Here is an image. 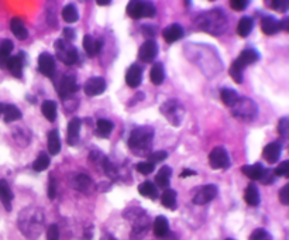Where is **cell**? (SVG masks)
<instances>
[{
  "label": "cell",
  "mask_w": 289,
  "mask_h": 240,
  "mask_svg": "<svg viewBox=\"0 0 289 240\" xmlns=\"http://www.w3.org/2000/svg\"><path fill=\"white\" fill-rule=\"evenodd\" d=\"M17 226L27 239L36 240L44 227V213L37 206L24 208L17 217Z\"/></svg>",
  "instance_id": "cell-1"
},
{
  "label": "cell",
  "mask_w": 289,
  "mask_h": 240,
  "mask_svg": "<svg viewBox=\"0 0 289 240\" xmlns=\"http://www.w3.org/2000/svg\"><path fill=\"white\" fill-rule=\"evenodd\" d=\"M152 139H154V130L151 127L148 126L137 127L128 137V147L133 150L136 155L150 154Z\"/></svg>",
  "instance_id": "cell-2"
},
{
  "label": "cell",
  "mask_w": 289,
  "mask_h": 240,
  "mask_svg": "<svg viewBox=\"0 0 289 240\" xmlns=\"http://www.w3.org/2000/svg\"><path fill=\"white\" fill-rule=\"evenodd\" d=\"M198 26L206 33H210L213 36L223 34L227 29V19L220 10H212L204 13L198 19Z\"/></svg>",
  "instance_id": "cell-3"
},
{
  "label": "cell",
  "mask_w": 289,
  "mask_h": 240,
  "mask_svg": "<svg viewBox=\"0 0 289 240\" xmlns=\"http://www.w3.org/2000/svg\"><path fill=\"white\" fill-rule=\"evenodd\" d=\"M258 60H260V55H258L256 50H251V48L244 50L242 54L238 55L234 61H233V64H232V67H230V70H228L230 77L233 78V81H236L237 84H242V70L247 68L251 64L257 62Z\"/></svg>",
  "instance_id": "cell-4"
},
{
  "label": "cell",
  "mask_w": 289,
  "mask_h": 240,
  "mask_svg": "<svg viewBox=\"0 0 289 240\" xmlns=\"http://www.w3.org/2000/svg\"><path fill=\"white\" fill-rule=\"evenodd\" d=\"M232 113L242 120H252L257 116V105L248 98H238V101L232 106Z\"/></svg>",
  "instance_id": "cell-5"
},
{
  "label": "cell",
  "mask_w": 289,
  "mask_h": 240,
  "mask_svg": "<svg viewBox=\"0 0 289 240\" xmlns=\"http://www.w3.org/2000/svg\"><path fill=\"white\" fill-rule=\"evenodd\" d=\"M161 113L168 119V122L172 126H180L182 123L185 110H184V106L180 105V102L171 99V101H166L161 105Z\"/></svg>",
  "instance_id": "cell-6"
},
{
  "label": "cell",
  "mask_w": 289,
  "mask_h": 240,
  "mask_svg": "<svg viewBox=\"0 0 289 240\" xmlns=\"http://www.w3.org/2000/svg\"><path fill=\"white\" fill-rule=\"evenodd\" d=\"M55 50H56V55L58 58L66 64V65H74L78 61V51L76 48L72 46L70 43L65 41V40H58L55 43Z\"/></svg>",
  "instance_id": "cell-7"
},
{
  "label": "cell",
  "mask_w": 289,
  "mask_h": 240,
  "mask_svg": "<svg viewBox=\"0 0 289 240\" xmlns=\"http://www.w3.org/2000/svg\"><path fill=\"white\" fill-rule=\"evenodd\" d=\"M127 15L134 20L141 17H152L156 15V6L150 2H130L127 5Z\"/></svg>",
  "instance_id": "cell-8"
},
{
  "label": "cell",
  "mask_w": 289,
  "mask_h": 240,
  "mask_svg": "<svg viewBox=\"0 0 289 240\" xmlns=\"http://www.w3.org/2000/svg\"><path fill=\"white\" fill-rule=\"evenodd\" d=\"M133 229L130 233V239L132 240H141L150 229V217L144 213V210H141L133 216Z\"/></svg>",
  "instance_id": "cell-9"
},
{
  "label": "cell",
  "mask_w": 289,
  "mask_h": 240,
  "mask_svg": "<svg viewBox=\"0 0 289 240\" xmlns=\"http://www.w3.org/2000/svg\"><path fill=\"white\" fill-rule=\"evenodd\" d=\"M209 164L213 170H227L230 167V157L224 147H214L209 154Z\"/></svg>",
  "instance_id": "cell-10"
},
{
  "label": "cell",
  "mask_w": 289,
  "mask_h": 240,
  "mask_svg": "<svg viewBox=\"0 0 289 240\" xmlns=\"http://www.w3.org/2000/svg\"><path fill=\"white\" fill-rule=\"evenodd\" d=\"M60 96L64 99H68L70 95H74L75 92H78V82H76V78L72 74H66L61 78L60 84L56 86Z\"/></svg>",
  "instance_id": "cell-11"
},
{
  "label": "cell",
  "mask_w": 289,
  "mask_h": 240,
  "mask_svg": "<svg viewBox=\"0 0 289 240\" xmlns=\"http://www.w3.org/2000/svg\"><path fill=\"white\" fill-rule=\"evenodd\" d=\"M84 91L88 96H98V95H102L106 91V81L100 77H94L86 81L85 86H84Z\"/></svg>",
  "instance_id": "cell-12"
},
{
  "label": "cell",
  "mask_w": 289,
  "mask_h": 240,
  "mask_svg": "<svg viewBox=\"0 0 289 240\" xmlns=\"http://www.w3.org/2000/svg\"><path fill=\"white\" fill-rule=\"evenodd\" d=\"M218 195V186L216 185H204L202 186L194 196V203L195 205H206L212 199H214Z\"/></svg>",
  "instance_id": "cell-13"
},
{
  "label": "cell",
  "mask_w": 289,
  "mask_h": 240,
  "mask_svg": "<svg viewBox=\"0 0 289 240\" xmlns=\"http://www.w3.org/2000/svg\"><path fill=\"white\" fill-rule=\"evenodd\" d=\"M158 55V46L154 40H147L138 50V58L144 62H152Z\"/></svg>",
  "instance_id": "cell-14"
},
{
  "label": "cell",
  "mask_w": 289,
  "mask_h": 240,
  "mask_svg": "<svg viewBox=\"0 0 289 240\" xmlns=\"http://www.w3.org/2000/svg\"><path fill=\"white\" fill-rule=\"evenodd\" d=\"M38 71L46 77H52L55 72V60L50 53H41L38 55Z\"/></svg>",
  "instance_id": "cell-15"
},
{
  "label": "cell",
  "mask_w": 289,
  "mask_h": 240,
  "mask_svg": "<svg viewBox=\"0 0 289 240\" xmlns=\"http://www.w3.org/2000/svg\"><path fill=\"white\" fill-rule=\"evenodd\" d=\"M24 58H26V55H24L23 51H20L18 55H14V57H10L6 62V68H8L10 72H12V75L16 78H22L23 75V68H24Z\"/></svg>",
  "instance_id": "cell-16"
},
{
  "label": "cell",
  "mask_w": 289,
  "mask_h": 240,
  "mask_svg": "<svg viewBox=\"0 0 289 240\" xmlns=\"http://www.w3.org/2000/svg\"><path fill=\"white\" fill-rule=\"evenodd\" d=\"M74 188L76 191H80L82 194H92L94 189V181L90 179V177H88L85 174H79L74 178Z\"/></svg>",
  "instance_id": "cell-17"
},
{
  "label": "cell",
  "mask_w": 289,
  "mask_h": 240,
  "mask_svg": "<svg viewBox=\"0 0 289 240\" xmlns=\"http://www.w3.org/2000/svg\"><path fill=\"white\" fill-rule=\"evenodd\" d=\"M0 115L3 116V120L6 123H12V122L22 119L20 109L14 105H8V103H0Z\"/></svg>",
  "instance_id": "cell-18"
},
{
  "label": "cell",
  "mask_w": 289,
  "mask_h": 240,
  "mask_svg": "<svg viewBox=\"0 0 289 240\" xmlns=\"http://www.w3.org/2000/svg\"><path fill=\"white\" fill-rule=\"evenodd\" d=\"M82 44H84V50H85V53L88 54V57L94 58V55H98L100 53L103 41L102 40H94L92 36H85Z\"/></svg>",
  "instance_id": "cell-19"
},
{
  "label": "cell",
  "mask_w": 289,
  "mask_h": 240,
  "mask_svg": "<svg viewBox=\"0 0 289 240\" xmlns=\"http://www.w3.org/2000/svg\"><path fill=\"white\" fill-rule=\"evenodd\" d=\"M162 37L166 43H175V41H178L184 37V29H182V26L180 24H170L168 27H165L164 31H162Z\"/></svg>",
  "instance_id": "cell-20"
},
{
  "label": "cell",
  "mask_w": 289,
  "mask_h": 240,
  "mask_svg": "<svg viewBox=\"0 0 289 240\" xmlns=\"http://www.w3.org/2000/svg\"><path fill=\"white\" fill-rule=\"evenodd\" d=\"M14 195L10 189V185L8 184L6 179H0V201L3 203L4 209L10 212L12 210V202H13Z\"/></svg>",
  "instance_id": "cell-21"
},
{
  "label": "cell",
  "mask_w": 289,
  "mask_h": 240,
  "mask_svg": "<svg viewBox=\"0 0 289 240\" xmlns=\"http://www.w3.org/2000/svg\"><path fill=\"white\" fill-rule=\"evenodd\" d=\"M142 81V71L138 65H132L127 72H126V84L130 88H137L140 86Z\"/></svg>",
  "instance_id": "cell-22"
},
{
  "label": "cell",
  "mask_w": 289,
  "mask_h": 240,
  "mask_svg": "<svg viewBox=\"0 0 289 240\" xmlns=\"http://www.w3.org/2000/svg\"><path fill=\"white\" fill-rule=\"evenodd\" d=\"M261 30L266 36H274L281 30V24L272 16H266L261 20Z\"/></svg>",
  "instance_id": "cell-23"
},
{
  "label": "cell",
  "mask_w": 289,
  "mask_h": 240,
  "mask_svg": "<svg viewBox=\"0 0 289 240\" xmlns=\"http://www.w3.org/2000/svg\"><path fill=\"white\" fill-rule=\"evenodd\" d=\"M281 144L280 143H270L266 144L264 151H262V155L266 158V161L270 164H275L278 161V158L281 157Z\"/></svg>",
  "instance_id": "cell-24"
},
{
  "label": "cell",
  "mask_w": 289,
  "mask_h": 240,
  "mask_svg": "<svg viewBox=\"0 0 289 240\" xmlns=\"http://www.w3.org/2000/svg\"><path fill=\"white\" fill-rule=\"evenodd\" d=\"M79 133H80V119L75 117V119H72L68 123V137H66V141H68L70 146H74V144L78 143Z\"/></svg>",
  "instance_id": "cell-25"
},
{
  "label": "cell",
  "mask_w": 289,
  "mask_h": 240,
  "mask_svg": "<svg viewBox=\"0 0 289 240\" xmlns=\"http://www.w3.org/2000/svg\"><path fill=\"white\" fill-rule=\"evenodd\" d=\"M172 170L168 165H164L161 170L156 172V188H164L168 189L170 188V181H171Z\"/></svg>",
  "instance_id": "cell-26"
},
{
  "label": "cell",
  "mask_w": 289,
  "mask_h": 240,
  "mask_svg": "<svg viewBox=\"0 0 289 240\" xmlns=\"http://www.w3.org/2000/svg\"><path fill=\"white\" fill-rule=\"evenodd\" d=\"M242 171L246 177H248L252 181H260L266 172V168L261 164H252V165H244Z\"/></svg>",
  "instance_id": "cell-27"
},
{
  "label": "cell",
  "mask_w": 289,
  "mask_h": 240,
  "mask_svg": "<svg viewBox=\"0 0 289 240\" xmlns=\"http://www.w3.org/2000/svg\"><path fill=\"white\" fill-rule=\"evenodd\" d=\"M152 229H154V234L156 237H165L168 236L170 233V223L166 220L165 216H156V220H154V225H152Z\"/></svg>",
  "instance_id": "cell-28"
},
{
  "label": "cell",
  "mask_w": 289,
  "mask_h": 240,
  "mask_svg": "<svg viewBox=\"0 0 289 240\" xmlns=\"http://www.w3.org/2000/svg\"><path fill=\"white\" fill-rule=\"evenodd\" d=\"M114 129V124L112 120H108V119H99L96 122V136L102 137V139H106L109 137L110 133L113 132Z\"/></svg>",
  "instance_id": "cell-29"
},
{
  "label": "cell",
  "mask_w": 289,
  "mask_h": 240,
  "mask_svg": "<svg viewBox=\"0 0 289 240\" xmlns=\"http://www.w3.org/2000/svg\"><path fill=\"white\" fill-rule=\"evenodd\" d=\"M61 151V139L58 130H51L48 133V153L51 155L60 154Z\"/></svg>",
  "instance_id": "cell-30"
},
{
  "label": "cell",
  "mask_w": 289,
  "mask_h": 240,
  "mask_svg": "<svg viewBox=\"0 0 289 240\" xmlns=\"http://www.w3.org/2000/svg\"><path fill=\"white\" fill-rule=\"evenodd\" d=\"M10 30L14 34V37L18 40H26L28 37V31L26 29L24 23L20 20V19H12L10 22Z\"/></svg>",
  "instance_id": "cell-31"
},
{
  "label": "cell",
  "mask_w": 289,
  "mask_h": 240,
  "mask_svg": "<svg viewBox=\"0 0 289 240\" xmlns=\"http://www.w3.org/2000/svg\"><path fill=\"white\" fill-rule=\"evenodd\" d=\"M165 72H164V65L161 62H156L152 65V68L150 71V79L154 85H161L164 82Z\"/></svg>",
  "instance_id": "cell-32"
},
{
  "label": "cell",
  "mask_w": 289,
  "mask_h": 240,
  "mask_svg": "<svg viewBox=\"0 0 289 240\" xmlns=\"http://www.w3.org/2000/svg\"><path fill=\"white\" fill-rule=\"evenodd\" d=\"M252 27H254V20L251 17H242V19H240L238 24H237V33H238L240 37L246 39V37L250 36Z\"/></svg>",
  "instance_id": "cell-33"
},
{
  "label": "cell",
  "mask_w": 289,
  "mask_h": 240,
  "mask_svg": "<svg viewBox=\"0 0 289 240\" xmlns=\"http://www.w3.org/2000/svg\"><path fill=\"white\" fill-rule=\"evenodd\" d=\"M41 112H42V115L46 116L48 122H54L55 119H56V112H58V109H56V103L54 101H46L42 102V105H41Z\"/></svg>",
  "instance_id": "cell-34"
},
{
  "label": "cell",
  "mask_w": 289,
  "mask_h": 240,
  "mask_svg": "<svg viewBox=\"0 0 289 240\" xmlns=\"http://www.w3.org/2000/svg\"><path fill=\"white\" fill-rule=\"evenodd\" d=\"M138 194L142 195V196H147L150 199H156L158 196V188L156 186V184L146 181V182L138 185Z\"/></svg>",
  "instance_id": "cell-35"
},
{
  "label": "cell",
  "mask_w": 289,
  "mask_h": 240,
  "mask_svg": "<svg viewBox=\"0 0 289 240\" xmlns=\"http://www.w3.org/2000/svg\"><path fill=\"white\" fill-rule=\"evenodd\" d=\"M244 199L250 206H258L260 205V192H258L257 186L254 184H248L247 189H246Z\"/></svg>",
  "instance_id": "cell-36"
},
{
  "label": "cell",
  "mask_w": 289,
  "mask_h": 240,
  "mask_svg": "<svg viewBox=\"0 0 289 240\" xmlns=\"http://www.w3.org/2000/svg\"><path fill=\"white\" fill-rule=\"evenodd\" d=\"M161 203L168 209H175L176 208V192L174 189H165L164 194L161 195Z\"/></svg>",
  "instance_id": "cell-37"
},
{
  "label": "cell",
  "mask_w": 289,
  "mask_h": 240,
  "mask_svg": "<svg viewBox=\"0 0 289 240\" xmlns=\"http://www.w3.org/2000/svg\"><path fill=\"white\" fill-rule=\"evenodd\" d=\"M238 98H240L238 93L233 89H222V92H220V99L228 108H232L236 102L238 101Z\"/></svg>",
  "instance_id": "cell-38"
},
{
  "label": "cell",
  "mask_w": 289,
  "mask_h": 240,
  "mask_svg": "<svg viewBox=\"0 0 289 240\" xmlns=\"http://www.w3.org/2000/svg\"><path fill=\"white\" fill-rule=\"evenodd\" d=\"M48 165H50V155L47 153H40L38 157L36 158V161L32 163V168L34 171H37V172H41V171H46L48 168Z\"/></svg>",
  "instance_id": "cell-39"
},
{
  "label": "cell",
  "mask_w": 289,
  "mask_h": 240,
  "mask_svg": "<svg viewBox=\"0 0 289 240\" xmlns=\"http://www.w3.org/2000/svg\"><path fill=\"white\" fill-rule=\"evenodd\" d=\"M62 19L66 22V23H75V22H78L79 15H78V10L74 6V5H66L62 10Z\"/></svg>",
  "instance_id": "cell-40"
},
{
  "label": "cell",
  "mask_w": 289,
  "mask_h": 240,
  "mask_svg": "<svg viewBox=\"0 0 289 240\" xmlns=\"http://www.w3.org/2000/svg\"><path fill=\"white\" fill-rule=\"evenodd\" d=\"M248 240H272V236L266 232V229H256L254 232L251 233Z\"/></svg>",
  "instance_id": "cell-41"
},
{
  "label": "cell",
  "mask_w": 289,
  "mask_h": 240,
  "mask_svg": "<svg viewBox=\"0 0 289 240\" xmlns=\"http://www.w3.org/2000/svg\"><path fill=\"white\" fill-rule=\"evenodd\" d=\"M156 168V164L150 163V161H144V163H138L137 164V171L140 174H144V175H148L151 174L152 171Z\"/></svg>",
  "instance_id": "cell-42"
},
{
  "label": "cell",
  "mask_w": 289,
  "mask_h": 240,
  "mask_svg": "<svg viewBox=\"0 0 289 240\" xmlns=\"http://www.w3.org/2000/svg\"><path fill=\"white\" fill-rule=\"evenodd\" d=\"M274 175L276 177H288L289 175V161H282L275 171H274Z\"/></svg>",
  "instance_id": "cell-43"
},
{
  "label": "cell",
  "mask_w": 289,
  "mask_h": 240,
  "mask_svg": "<svg viewBox=\"0 0 289 240\" xmlns=\"http://www.w3.org/2000/svg\"><path fill=\"white\" fill-rule=\"evenodd\" d=\"M166 157H168V153H166V151H156V153H150L148 161L150 163L156 164L160 163V161H164Z\"/></svg>",
  "instance_id": "cell-44"
},
{
  "label": "cell",
  "mask_w": 289,
  "mask_h": 240,
  "mask_svg": "<svg viewBox=\"0 0 289 240\" xmlns=\"http://www.w3.org/2000/svg\"><path fill=\"white\" fill-rule=\"evenodd\" d=\"M278 132L281 134L284 139H286L288 137V133H289V122L286 117H284L280 120V123H278Z\"/></svg>",
  "instance_id": "cell-45"
},
{
  "label": "cell",
  "mask_w": 289,
  "mask_h": 240,
  "mask_svg": "<svg viewBox=\"0 0 289 240\" xmlns=\"http://www.w3.org/2000/svg\"><path fill=\"white\" fill-rule=\"evenodd\" d=\"M230 6H232V9L236 10V12H242V10L247 9L248 2H247V0H232V2H230Z\"/></svg>",
  "instance_id": "cell-46"
},
{
  "label": "cell",
  "mask_w": 289,
  "mask_h": 240,
  "mask_svg": "<svg viewBox=\"0 0 289 240\" xmlns=\"http://www.w3.org/2000/svg\"><path fill=\"white\" fill-rule=\"evenodd\" d=\"M271 8L274 10H276V12H280V13H285L289 8V3L288 2H281V0H278V2H271Z\"/></svg>",
  "instance_id": "cell-47"
},
{
  "label": "cell",
  "mask_w": 289,
  "mask_h": 240,
  "mask_svg": "<svg viewBox=\"0 0 289 240\" xmlns=\"http://www.w3.org/2000/svg\"><path fill=\"white\" fill-rule=\"evenodd\" d=\"M47 240H60V229L56 225H51L47 230Z\"/></svg>",
  "instance_id": "cell-48"
},
{
  "label": "cell",
  "mask_w": 289,
  "mask_h": 240,
  "mask_svg": "<svg viewBox=\"0 0 289 240\" xmlns=\"http://www.w3.org/2000/svg\"><path fill=\"white\" fill-rule=\"evenodd\" d=\"M280 201L282 205H289V185H285L280 191Z\"/></svg>",
  "instance_id": "cell-49"
},
{
  "label": "cell",
  "mask_w": 289,
  "mask_h": 240,
  "mask_svg": "<svg viewBox=\"0 0 289 240\" xmlns=\"http://www.w3.org/2000/svg\"><path fill=\"white\" fill-rule=\"evenodd\" d=\"M48 198L54 199L55 198V182L52 175H50V182H48Z\"/></svg>",
  "instance_id": "cell-50"
},
{
  "label": "cell",
  "mask_w": 289,
  "mask_h": 240,
  "mask_svg": "<svg viewBox=\"0 0 289 240\" xmlns=\"http://www.w3.org/2000/svg\"><path fill=\"white\" fill-rule=\"evenodd\" d=\"M75 37V33H74V30L72 29H64V40L65 41H72V39Z\"/></svg>",
  "instance_id": "cell-51"
},
{
  "label": "cell",
  "mask_w": 289,
  "mask_h": 240,
  "mask_svg": "<svg viewBox=\"0 0 289 240\" xmlns=\"http://www.w3.org/2000/svg\"><path fill=\"white\" fill-rule=\"evenodd\" d=\"M260 181H261L262 184H271V182L274 181V177L271 175V172H270V171L266 170V172H264V175H262V178L260 179Z\"/></svg>",
  "instance_id": "cell-52"
},
{
  "label": "cell",
  "mask_w": 289,
  "mask_h": 240,
  "mask_svg": "<svg viewBox=\"0 0 289 240\" xmlns=\"http://www.w3.org/2000/svg\"><path fill=\"white\" fill-rule=\"evenodd\" d=\"M189 175H196V172L192 170H188V168H185V170L180 172V178H186Z\"/></svg>",
  "instance_id": "cell-53"
},
{
  "label": "cell",
  "mask_w": 289,
  "mask_h": 240,
  "mask_svg": "<svg viewBox=\"0 0 289 240\" xmlns=\"http://www.w3.org/2000/svg\"><path fill=\"white\" fill-rule=\"evenodd\" d=\"M98 5L99 6H109L110 0H98Z\"/></svg>",
  "instance_id": "cell-54"
},
{
  "label": "cell",
  "mask_w": 289,
  "mask_h": 240,
  "mask_svg": "<svg viewBox=\"0 0 289 240\" xmlns=\"http://www.w3.org/2000/svg\"><path fill=\"white\" fill-rule=\"evenodd\" d=\"M102 240H114V239H113L112 236H104V237H103Z\"/></svg>",
  "instance_id": "cell-55"
},
{
  "label": "cell",
  "mask_w": 289,
  "mask_h": 240,
  "mask_svg": "<svg viewBox=\"0 0 289 240\" xmlns=\"http://www.w3.org/2000/svg\"><path fill=\"white\" fill-rule=\"evenodd\" d=\"M226 240H233V239H226Z\"/></svg>",
  "instance_id": "cell-56"
}]
</instances>
